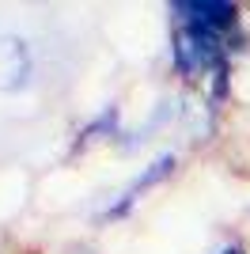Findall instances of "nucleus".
<instances>
[{"label": "nucleus", "mask_w": 250, "mask_h": 254, "mask_svg": "<svg viewBox=\"0 0 250 254\" xmlns=\"http://www.w3.org/2000/svg\"><path fill=\"white\" fill-rule=\"evenodd\" d=\"M212 46H216V38H212V31L208 27H189V31L178 34V68H197V64H208V57H212Z\"/></svg>", "instance_id": "1"}, {"label": "nucleus", "mask_w": 250, "mask_h": 254, "mask_svg": "<svg viewBox=\"0 0 250 254\" xmlns=\"http://www.w3.org/2000/svg\"><path fill=\"white\" fill-rule=\"evenodd\" d=\"M175 11H186L197 27H231L235 23V4H224V0H193V4H175Z\"/></svg>", "instance_id": "2"}, {"label": "nucleus", "mask_w": 250, "mask_h": 254, "mask_svg": "<svg viewBox=\"0 0 250 254\" xmlns=\"http://www.w3.org/2000/svg\"><path fill=\"white\" fill-rule=\"evenodd\" d=\"M228 254H239V251H228Z\"/></svg>", "instance_id": "3"}]
</instances>
